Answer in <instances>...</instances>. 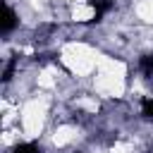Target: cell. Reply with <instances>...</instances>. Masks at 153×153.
Returning a JSON list of instances; mask_svg holds the SVG:
<instances>
[{
    "mask_svg": "<svg viewBox=\"0 0 153 153\" xmlns=\"http://www.w3.org/2000/svg\"><path fill=\"white\" fill-rule=\"evenodd\" d=\"M2 36H10L12 33V29L14 26H19V14H17V10L5 0V7H2Z\"/></svg>",
    "mask_w": 153,
    "mask_h": 153,
    "instance_id": "cell-1",
    "label": "cell"
},
{
    "mask_svg": "<svg viewBox=\"0 0 153 153\" xmlns=\"http://www.w3.org/2000/svg\"><path fill=\"white\" fill-rule=\"evenodd\" d=\"M10 153H43V148H41L38 143H33V141H22V143H17Z\"/></svg>",
    "mask_w": 153,
    "mask_h": 153,
    "instance_id": "cell-2",
    "label": "cell"
}]
</instances>
